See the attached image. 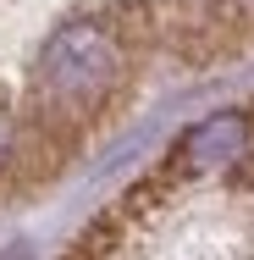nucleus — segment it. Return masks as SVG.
I'll return each mask as SVG.
<instances>
[{
	"label": "nucleus",
	"instance_id": "obj_3",
	"mask_svg": "<svg viewBox=\"0 0 254 260\" xmlns=\"http://www.w3.org/2000/svg\"><path fill=\"white\" fill-rule=\"evenodd\" d=\"M221 6H227L232 17H249V22H254V0H221Z\"/></svg>",
	"mask_w": 254,
	"mask_h": 260
},
{
	"label": "nucleus",
	"instance_id": "obj_1",
	"mask_svg": "<svg viewBox=\"0 0 254 260\" xmlns=\"http://www.w3.org/2000/svg\"><path fill=\"white\" fill-rule=\"evenodd\" d=\"M33 78H39V89L55 105L89 111V105H100L116 89V78H122V45H116V34L105 28L100 17H72V22H61L45 39Z\"/></svg>",
	"mask_w": 254,
	"mask_h": 260
},
{
	"label": "nucleus",
	"instance_id": "obj_2",
	"mask_svg": "<svg viewBox=\"0 0 254 260\" xmlns=\"http://www.w3.org/2000/svg\"><path fill=\"white\" fill-rule=\"evenodd\" d=\"M11 160V111H6V100H0V166Z\"/></svg>",
	"mask_w": 254,
	"mask_h": 260
}]
</instances>
